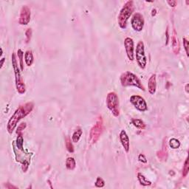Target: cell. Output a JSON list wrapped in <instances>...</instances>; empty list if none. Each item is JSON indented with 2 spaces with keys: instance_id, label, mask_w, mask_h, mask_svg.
Listing matches in <instances>:
<instances>
[{
  "instance_id": "16",
  "label": "cell",
  "mask_w": 189,
  "mask_h": 189,
  "mask_svg": "<svg viewBox=\"0 0 189 189\" xmlns=\"http://www.w3.org/2000/svg\"><path fill=\"white\" fill-rule=\"evenodd\" d=\"M167 149H166V144L165 146V143H163V146H162V149L160 151H158L157 152V156L160 160H165L167 159Z\"/></svg>"
},
{
  "instance_id": "2",
  "label": "cell",
  "mask_w": 189,
  "mask_h": 189,
  "mask_svg": "<svg viewBox=\"0 0 189 189\" xmlns=\"http://www.w3.org/2000/svg\"><path fill=\"white\" fill-rule=\"evenodd\" d=\"M134 11H135V5H134V2L130 0V1H127V2L124 4L123 7L120 10V14L118 15L117 17V21H118V24L120 28L122 29H125L127 27V21L133 14Z\"/></svg>"
},
{
  "instance_id": "27",
  "label": "cell",
  "mask_w": 189,
  "mask_h": 189,
  "mask_svg": "<svg viewBox=\"0 0 189 189\" xmlns=\"http://www.w3.org/2000/svg\"><path fill=\"white\" fill-rule=\"evenodd\" d=\"M25 36H26V43L28 44L30 42L31 39V36H32V30L30 28H28L27 29L25 32Z\"/></svg>"
},
{
  "instance_id": "17",
  "label": "cell",
  "mask_w": 189,
  "mask_h": 189,
  "mask_svg": "<svg viewBox=\"0 0 189 189\" xmlns=\"http://www.w3.org/2000/svg\"><path fill=\"white\" fill-rule=\"evenodd\" d=\"M137 179H138V181L140 183V185H143V186H149V185H152V182L149 181L148 179L143 175H142L141 173L137 174Z\"/></svg>"
},
{
  "instance_id": "3",
  "label": "cell",
  "mask_w": 189,
  "mask_h": 189,
  "mask_svg": "<svg viewBox=\"0 0 189 189\" xmlns=\"http://www.w3.org/2000/svg\"><path fill=\"white\" fill-rule=\"evenodd\" d=\"M120 83L123 87L133 86V87H136L143 91L146 90L140 79L136 75L129 72V71L123 72L120 75Z\"/></svg>"
},
{
  "instance_id": "36",
  "label": "cell",
  "mask_w": 189,
  "mask_h": 189,
  "mask_svg": "<svg viewBox=\"0 0 189 189\" xmlns=\"http://www.w3.org/2000/svg\"><path fill=\"white\" fill-rule=\"evenodd\" d=\"M156 12H157V11H156V10H155V9H153V10H152V16H155V15L156 14Z\"/></svg>"
},
{
  "instance_id": "10",
  "label": "cell",
  "mask_w": 189,
  "mask_h": 189,
  "mask_svg": "<svg viewBox=\"0 0 189 189\" xmlns=\"http://www.w3.org/2000/svg\"><path fill=\"white\" fill-rule=\"evenodd\" d=\"M124 47L127 57L130 61H134L135 59V48H134V41L132 38L127 37L124 40Z\"/></svg>"
},
{
  "instance_id": "6",
  "label": "cell",
  "mask_w": 189,
  "mask_h": 189,
  "mask_svg": "<svg viewBox=\"0 0 189 189\" xmlns=\"http://www.w3.org/2000/svg\"><path fill=\"white\" fill-rule=\"evenodd\" d=\"M104 130V121L102 116H99L95 124L92 127L89 133V142L92 144L95 143L100 138Z\"/></svg>"
},
{
  "instance_id": "32",
  "label": "cell",
  "mask_w": 189,
  "mask_h": 189,
  "mask_svg": "<svg viewBox=\"0 0 189 189\" xmlns=\"http://www.w3.org/2000/svg\"><path fill=\"white\" fill-rule=\"evenodd\" d=\"M5 188H8V189H12V188H14V189H17V188H18L17 187L14 186V185H11V184H10L9 182H7V183L5 184Z\"/></svg>"
},
{
  "instance_id": "11",
  "label": "cell",
  "mask_w": 189,
  "mask_h": 189,
  "mask_svg": "<svg viewBox=\"0 0 189 189\" xmlns=\"http://www.w3.org/2000/svg\"><path fill=\"white\" fill-rule=\"evenodd\" d=\"M31 12L30 8L27 5H24L21 8L19 16V23L21 25H27L30 21Z\"/></svg>"
},
{
  "instance_id": "19",
  "label": "cell",
  "mask_w": 189,
  "mask_h": 189,
  "mask_svg": "<svg viewBox=\"0 0 189 189\" xmlns=\"http://www.w3.org/2000/svg\"><path fill=\"white\" fill-rule=\"evenodd\" d=\"M66 168H67L68 170L72 171L76 167V162L75 160L73 157H68V158L66 160Z\"/></svg>"
},
{
  "instance_id": "24",
  "label": "cell",
  "mask_w": 189,
  "mask_h": 189,
  "mask_svg": "<svg viewBox=\"0 0 189 189\" xmlns=\"http://www.w3.org/2000/svg\"><path fill=\"white\" fill-rule=\"evenodd\" d=\"M65 146L66 148H67V151L69 152V153H73L74 152V147L73 145H72V143L71 141L70 138L69 137H67L65 140Z\"/></svg>"
},
{
  "instance_id": "35",
  "label": "cell",
  "mask_w": 189,
  "mask_h": 189,
  "mask_svg": "<svg viewBox=\"0 0 189 189\" xmlns=\"http://www.w3.org/2000/svg\"><path fill=\"white\" fill-rule=\"evenodd\" d=\"M185 92H186V93H188V84L185 85Z\"/></svg>"
},
{
  "instance_id": "9",
  "label": "cell",
  "mask_w": 189,
  "mask_h": 189,
  "mask_svg": "<svg viewBox=\"0 0 189 189\" xmlns=\"http://www.w3.org/2000/svg\"><path fill=\"white\" fill-rule=\"evenodd\" d=\"M144 23L145 21H144L143 16L140 13H135L131 19V24H132V28L137 32H140L143 30Z\"/></svg>"
},
{
  "instance_id": "14",
  "label": "cell",
  "mask_w": 189,
  "mask_h": 189,
  "mask_svg": "<svg viewBox=\"0 0 189 189\" xmlns=\"http://www.w3.org/2000/svg\"><path fill=\"white\" fill-rule=\"evenodd\" d=\"M171 45L173 52L175 53V55H178L180 53V42H179V39L177 38V33L175 29L173 30V35H172L171 38Z\"/></svg>"
},
{
  "instance_id": "13",
  "label": "cell",
  "mask_w": 189,
  "mask_h": 189,
  "mask_svg": "<svg viewBox=\"0 0 189 189\" xmlns=\"http://www.w3.org/2000/svg\"><path fill=\"white\" fill-rule=\"evenodd\" d=\"M156 74H152L148 81V90L151 94H155L157 89V81Z\"/></svg>"
},
{
  "instance_id": "23",
  "label": "cell",
  "mask_w": 189,
  "mask_h": 189,
  "mask_svg": "<svg viewBox=\"0 0 189 189\" xmlns=\"http://www.w3.org/2000/svg\"><path fill=\"white\" fill-rule=\"evenodd\" d=\"M18 58L19 59V64H20L21 71H24V63H23V59H24V53L21 49L18 50L17 51Z\"/></svg>"
},
{
  "instance_id": "22",
  "label": "cell",
  "mask_w": 189,
  "mask_h": 189,
  "mask_svg": "<svg viewBox=\"0 0 189 189\" xmlns=\"http://www.w3.org/2000/svg\"><path fill=\"white\" fill-rule=\"evenodd\" d=\"M169 146L171 149H177L180 148V142L176 138H172L169 140Z\"/></svg>"
},
{
  "instance_id": "1",
  "label": "cell",
  "mask_w": 189,
  "mask_h": 189,
  "mask_svg": "<svg viewBox=\"0 0 189 189\" xmlns=\"http://www.w3.org/2000/svg\"><path fill=\"white\" fill-rule=\"evenodd\" d=\"M34 108V104L33 102H27L19 107L15 111L14 115L11 117L8 123L7 130L9 134H12L17 123L20 120L29 115Z\"/></svg>"
},
{
  "instance_id": "37",
  "label": "cell",
  "mask_w": 189,
  "mask_h": 189,
  "mask_svg": "<svg viewBox=\"0 0 189 189\" xmlns=\"http://www.w3.org/2000/svg\"><path fill=\"white\" fill-rule=\"evenodd\" d=\"M47 182H48V183H49V185H50V188H53V187H52V186H51V182H50V180H48V181H47Z\"/></svg>"
},
{
  "instance_id": "26",
  "label": "cell",
  "mask_w": 189,
  "mask_h": 189,
  "mask_svg": "<svg viewBox=\"0 0 189 189\" xmlns=\"http://www.w3.org/2000/svg\"><path fill=\"white\" fill-rule=\"evenodd\" d=\"M94 185H95V186L97 187V188H103V187H104V185H105V182H104V180H103L101 177H98L97 179H96Z\"/></svg>"
},
{
  "instance_id": "21",
  "label": "cell",
  "mask_w": 189,
  "mask_h": 189,
  "mask_svg": "<svg viewBox=\"0 0 189 189\" xmlns=\"http://www.w3.org/2000/svg\"><path fill=\"white\" fill-rule=\"evenodd\" d=\"M23 143H24V139H23L22 134H19L17 138H16V143L18 149L21 151H23Z\"/></svg>"
},
{
  "instance_id": "7",
  "label": "cell",
  "mask_w": 189,
  "mask_h": 189,
  "mask_svg": "<svg viewBox=\"0 0 189 189\" xmlns=\"http://www.w3.org/2000/svg\"><path fill=\"white\" fill-rule=\"evenodd\" d=\"M144 44L142 41H140L136 46L135 57L138 66L141 69H145L147 64V59L145 54Z\"/></svg>"
},
{
  "instance_id": "25",
  "label": "cell",
  "mask_w": 189,
  "mask_h": 189,
  "mask_svg": "<svg viewBox=\"0 0 189 189\" xmlns=\"http://www.w3.org/2000/svg\"><path fill=\"white\" fill-rule=\"evenodd\" d=\"M189 171V164H188V159H185V161L184 162L183 168H182V177H185L188 175Z\"/></svg>"
},
{
  "instance_id": "20",
  "label": "cell",
  "mask_w": 189,
  "mask_h": 189,
  "mask_svg": "<svg viewBox=\"0 0 189 189\" xmlns=\"http://www.w3.org/2000/svg\"><path fill=\"white\" fill-rule=\"evenodd\" d=\"M83 131L81 128H78L74 132V133L72 134V141L74 143H78L79 141V140L81 139V136H82Z\"/></svg>"
},
{
  "instance_id": "30",
  "label": "cell",
  "mask_w": 189,
  "mask_h": 189,
  "mask_svg": "<svg viewBox=\"0 0 189 189\" xmlns=\"http://www.w3.org/2000/svg\"><path fill=\"white\" fill-rule=\"evenodd\" d=\"M138 160H139V161L141 162H143V163H146L147 162V160H146V158L145 155H143V154L139 155Z\"/></svg>"
},
{
  "instance_id": "33",
  "label": "cell",
  "mask_w": 189,
  "mask_h": 189,
  "mask_svg": "<svg viewBox=\"0 0 189 189\" xmlns=\"http://www.w3.org/2000/svg\"><path fill=\"white\" fill-rule=\"evenodd\" d=\"M166 44H168V39H169V35H168V28H167L166 30Z\"/></svg>"
},
{
  "instance_id": "15",
  "label": "cell",
  "mask_w": 189,
  "mask_h": 189,
  "mask_svg": "<svg viewBox=\"0 0 189 189\" xmlns=\"http://www.w3.org/2000/svg\"><path fill=\"white\" fill-rule=\"evenodd\" d=\"M24 61H25L26 64L30 67L34 63V55L31 50H27L26 51L25 53H24Z\"/></svg>"
},
{
  "instance_id": "34",
  "label": "cell",
  "mask_w": 189,
  "mask_h": 189,
  "mask_svg": "<svg viewBox=\"0 0 189 189\" xmlns=\"http://www.w3.org/2000/svg\"><path fill=\"white\" fill-rule=\"evenodd\" d=\"M5 61V58H3V59H2V60H1V68H2V66H3V64H4Z\"/></svg>"
},
{
  "instance_id": "12",
  "label": "cell",
  "mask_w": 189,
  "mask_h": 189,
  "mask_svg": "<svg viewBox=\"0 0 189 189\" xmlns=\"http://www.w3.org/2000/svg\"><path fill=\"white\" fill-rule=\"evenodd\" d=\"M119 137H120V143H121L125 152H129V149H130V142H129V137L128 135H127V132L125 130L120 131Z\"/></svg>"
},
{
  "instance_id": "29",
  "label": "cell",
  "mask_w": 189,
  "mask_h": 189,
  "mask_svg": "<svg viewBox=\"0 0 189 189\" xmlns=\"http://www.w3.org/2000/svg\"><path fill=\"white\" fill-rule=\"evenodd\" d=\"M183 46H184V48H185V53H186L187 56L188 57V41L185 38H183Z\"/></svg>"
},
{
  "instance_id": "28",
  "label": "cell",
  "mask_w": 189,
  "mask_h": 189,
  "mask_svg": "<svg viewBox=\"0 0 189 189\" xmlns=\"http://www.w3.org/2000/svg\"><path fill=\"white\" fill-rule=\"evenodd\" d=\"M26 127H27V125H26L25 123H22L19 124V125L18 126L17 130H16V134H17V135L21 134V132H22V131L26 128Z\"/></svg>"
},
{
  "instance_id": "31",
  "label": "cell",
  "mask_w": 189,
  "mask_h": 189,
  "mask_svg": "<svg viewBox=\"0 0 189 189\" xmlns=\"http://www.w3.org/2000/svg\"><path fill=\"white\" fill-rule=\"evenodd\" d=\"M167 3L169 5L170 7H172V8L176 7V5H177V1H173V0H171V1H167Z\"/></svg>"
},
{
  "instance_id": "18",
  "label": "cell",
  "mask_w": 189,
  "mask_h": 189,
  "mask_svg": "<svg viewBox=\"0 0 189 189\" xmlns=\"http://www.w3.org/2000/svg\"><path fill=\"white\" fill-rule=\"evenodd\" d=\"M132 123L133 124L134 126L137 129H144L146 127V125L144 123L141 119H138V118H133L132 119Z\"/></svg>"
},
{
  "instance_id": "4",
  "label": "cell",
  "mask_w": 189,
  "mask_h": 189,
  "mask_svg": "<svg viewBox=\"0 0 189 189\" xmlns=\"http://www.w3.org/2000/svg\"><path fill=\"white\" fill-rule=\"evenodd\" d=\"M11 59H12V65L15 74V81H16V90H17V92L19 94H24L25 93L26 91L25 84H24V80H23V78L21 75V71L19 70V66H18L16 54L13 53Z\"/></svg>"
},
{
  "instance_id": "8",
  "label": "cell",
  "mask_w": 189,
  "mask_h": 189,
  "mask_svg": "<svg viewBox=\"0 0 189 189\" xmlns=\"http://www.w3.org/2000/svg\"><path fill=\"white\" fill-rule=\"evenodd\" d=\"M130 102L140 112H146L148 109L146 102L141 96L137 95V94L132 95L130 98Z\"/></svg>"
},
{
  "instance_id": "5",
  "label": "cell",
  "mask_w": 189,
  "mask_h": 189,
  "mask_svg": "<svg viewBox=\"0 0 189 189\" xmlns=\"http://www.w3.org/2000/svg\"><path fill=\"white\" fill-rule=\"evenodd\" d=\"M107 107L112 112V115L115 117H118L120 115V109H119V98L116 92H109L106 99Z\"/></svg>"
}]
</instances>
